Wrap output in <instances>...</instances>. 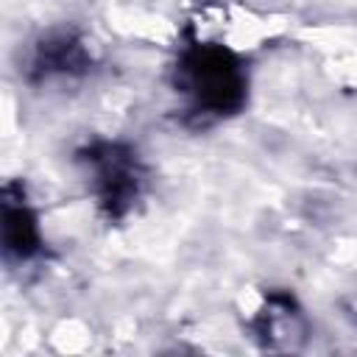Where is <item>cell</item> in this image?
Listing matches in <instances>:
<instances>
[{
    "label": "cell",
    "instance_id": "6da1fadb",
    "mask_svg": "<svg viewBox=\"0 0 357 357\" xmlns=\"http://www.w3.org/2000/svg\"><path fill=\"white\" fill-rule=\"evenodd\" d=\"M184 86L195 103L206 112H229L243 100V75L226 50L215 45H198L184 59Z\"/></svg>",
    "mask_w": 357,
    "mask_h": 357
},
{
    "label": "cell",
    "instance_id": "7a4b0ae2",
    "mask_svg": "<svg viewBox=\"0 0 357 357\" xmlns=\"http://www.w3.org/2000/svg\"><path fill=\"white\" fill-rule=\"evenodd\" d=\"M89 165H92V178L98 184L100 201L112 212H123V206L137 195V184H139V173H137L134 156L123 153L120 148H109L106 145L98 153L92 151Z\"/></svg>",
    "mask_w": 357,
    "mask_h": 357
}]
</instances>
